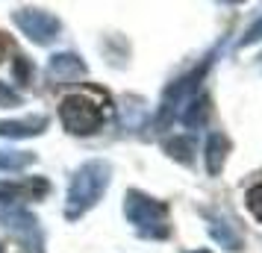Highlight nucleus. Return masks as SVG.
Returning <instances> with one entry per match:
<instances>
[{
    "label": "nucleus",
    "instance_id": "1",
    "mask_svg": "<svg viewBox=\"0 0 262 253\" xmlns=\"http://www.w3.org/2000/svg\"><path fill=\"white\" fill-rule=\"evenodd\" d=\"M109 177H112V165L103 162V159H89L80 168L74 171L71 186H68V203H65V218L68 221H77L83 218L92 206L103 197L109 186Z\"/></svg>",
    "mask_w": 262,
    "mask_h": 253
},
{
    "label": "nucleus",
    "instance_id": "2",
    "mask_svg": "<svg viewBox=\"0 0 262 253\" xmlns=\"http://www.w3.org/2000/svg\"><path fill=\"white\" fill-rule=\"evenodd\" d=\"M124 215L133 224V229L142 239H168L171 224H168V206L162 200H154L142 194L139 189H130L124 197Z\"/></svg>",
    "mask_w": 262,
    "mask_h": 253
},
{
    "label": "nucleus",
    "instance_id": "3",
    "mask_svg": "<svg viewBox=\"0 0 262 253\" xmlns=\"http://www.w3.org/2000/svg\"><path fill=\"white\" fill-rule=\"evenodd\" d=\"M59 118L74 135H92L103 127V109L89 95H68L59 103Z\"/></svg>",
    "mask_w": 262,
    "mask_h": 253
},
{
    "label": "nucleus",
    "instance_id": "4",
    "mask_svg": "<svg viewBox=\"0 0 262 253\" xmlns=\"http://www.w3.org/2000/svg\"><path fill=\"white\" fill-rule=\"evenodd\" d=\"M0 221L6 233L12 236L27 253H45V236H41V224L21 206H3L0 209Z\"/></svg>",
    "mask_w": 262,
    "mask_h": 253
},
{
    "label": "nucleus",
    "instance_id": "5",
    "mask_svg": "<svg viewBox=\"0 0 262 253\" xmlns=\"http://www.w3.org/2000/svg\"><path fill=\"white\" fill-rule=\"evenodd\" d=\"M12 21L21 30H24V36L30 38V41H36V44H50L53 38L59 36V18L56 15L45 12V9H33V6H27V9H18V12L12 15Z\"/></svg>",
    "mask_w": 262,
    "mask_h": 253
},
{
    "label": "nucleus",
    "instance_id": "6",
    "mask_svg": "<svg viewBox=\"0 0 262 253\" xmlns=\"http://www.w3.org/2000/svg\"><path fill=\"white\" fill-rule=\"evenodd\" d=\"M50 192V182L45 177H30L24 182H0V203L15 206L21 200H41Z\"/></svg>",
    "mask_w": 262,
    "mask_h": 253
},
{
    "label": "nucleus",
    "instance_id": "7",
    "mask_svg": "<svg viewBox=\"0 0 262 253\" xmlns=\"http://www.w3.org/2000/svg\"><path fill=\"white\" fill-rule=\"evenodd\" d=\"M45 130H48L45 115H27L21 121H0V135L3 139H33Z\"/></svg>",
    "mask_w": 262,
    "mask_h": 253
},
{
    "label": "nucleus",
    "instance_id": "8",
    "mask_svg": "<svg viewBox=\"0 0 262 253\" xmlns=\"http://www.w3.org/2000/svg\"><path fill=\"white\" fill-rule=\"evenodd\" d=\"M48 74L56 80V83H74L85 74V65L80 62V56L74 53H56L48 65Z\"/></svg>",
    "mask_w": 262,
    "mask_h": 253
},
{
    "label": "nucleus",
    "instance_id": "9",
    "mask_svg": "<svg viewBox=\"0 0 262 253\" xmlns=\"http://www.w3.org/2000/svg\"><path fill=\"white\" fill-rule=\"evenodd\" d=\"M209 233H212V239L218 241L224 250H242V233L236 229V224H230L224 218H212Z\"/></svg>",
    "mask_w": 262,
    "mask_h": 253
},
{
    "label": "nucleus",
    "instance_id": "10",
    "mask_svg": "<svg viewBox=\"0 0 262 253\" xmlns=\"http://www.w3.org/2000/svg\"><path fill=\"white\" fill-rule=\"evenodd\" d=\"M227 150H230V139L221 133H212L209 135V142H206V168L209 174H221L224 168V159H227Z\"/></svg>",
    "mask_w": 262,
    "mask_h": 253
},
{
    "label": "nucleus",
    "instance_id": "11",
    "mask_svg": "<svg viewBox=\"0 0 262 253\" xmlns=\"http://www.w3.org/2000/svg\"><path fill=\"white\" fill-rule=\"evenodd\" d=\"M206 118H209V97L206 95H198L189 100V106L183 109V115H180V121L186 124V127H203L206 124Z\"/></svg>",
    "mask_w": 262,
    "mask_h": 253
},
{
    "label": "nucleus",
    "instance_id": "12",
    "mask_svg": "<svg viewBox=\"0 0 262 253\" xmlns=\"http://www.w3.org/2000/svg\"><path fill=\"white\" fill-rule=\"evenodd\" d=\"M36 162L33 153H21V150H0V171H24Z\"/></svg>",
    "mask_w": 262,
    "mask_h": 253
},
{
    "label": "nucleus",
    "instance_id": "13",
    "mask_svg": "<svg viewBox=\"0 0 262 253\" xmlns=\"http://www.w3.org/2000/svg\"><path fill=\"white\" fill-rule=\"evenodd\" d=\"M165 150L177 159V162H186V165H191V159H194V142H191L189 135H177V139H171V142L165 145Z\"/></svg>",
    "mask_w": 262,
    "mask_h": 253
},
{
    "label": "nucleus",
    "instance_id": "14",
    "mask_svg": "<svg viewBox=\"0 0 262 253\" xmlns=\"http://www.w3.org/2000/svg\"><path fill=\"white\" fill-rule=\"evenodd\" d=\"M248 209L253 212L256 221H262V182L259 186H253V189L248 192Z\"/></svg>",
    "mask_w": 262,
    "mask_h": 253
},
{
    "label": "nucleus",
    "instance_id": "15",
    "mask_svg": "<svg viewBox=\"0 0 262 253\" xmlns=\"http://www.w3.org/2000/svg\"><path fill=\"white\" fill-rule=\"evenodd\" d=\"M0 106H18V95L3 83H0Z\"/></svg>",
    "mask_w": 262,
    "mask_h": 253
},
{
    "label": "nucleus",
    "instance_id": "16",
    "mask_svg": "<svg viewBox=\"0 0 262 253\" xmlns=\"http://www.w3.org/2000/svg\"><path fill=\"white\" fill-rule=\"evenodd\" d=\"M259 38H262V18L248 30V36L242 38V44H253V41H259Z\"/></svg>",
    "mask_w": 262,
    "mask_h": 253
},
{
    "label": "nucleus",
    "instance_id": "17",
    "mask_svg": "<svg viewBox=\"0 0 262 253\" xmlns=\"http://www.w3.org/2000/svg\"><path fill=\"white\" fill-rule=\"evenodd\" d=\"M15 74H18V77H24V80H27V77H30V65L18 59V65H15Z\"/></svg>",
    "mask_w": 262,
    "mask_h": 253
},
{
    "label": "nucleus",
    "instance_id": "18",
    "mask_svg": "<svg viewBox=\"0 0 262 253\" xmlns=\"http://www.w3.org/2000/svg\"><path fill=\"white\" fill-rule=\"evenodd\" d=\"M6 48H9V41H6V36L0 33V59H3V53H6Z\"/></svg>",
    "mask_w": 262,
    "mask_h": 253
},
{
    "label": "nucleus",
    "instance_id": "19",
    "mask_svg": "<svg viewBox=\"0 0 262 253\" xmlns=\"http://www.w3.org/2000/svg\"><path fill=\"white\" fill-rule=\"evenodd\" d=\"M191 253H209V250H191Z\"/></svg>",
    "mask_w": 262,
    "mask_h": 253
},
{
    "label": "nucleus",
    "instance_id": "20",
    "mask_svg": "<svg viewBox=\"0 0 262 253\" xmlns=\"http://www.w3.org/2000/svg\"><path fill=\"white\" fill-rule=\"evenodd\" d=\"M0 253H3V247H0Z\"/></svg>",
    "mask_w": 262,
    "mask_h": 253
}]
</instances>
